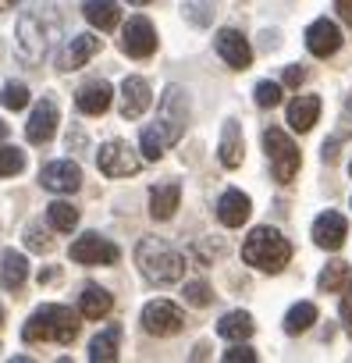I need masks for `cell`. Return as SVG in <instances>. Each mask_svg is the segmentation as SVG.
<instances>
[{
  "label": "cell",
  "instance_id": "1",
  "mask_svg": "<svg viewBox=\"0 0 352 363\" xmlns=\"http://www.w3.org/2000/svg\"><path fill=\"white\" fill-rule=\"evenodd\" d=\"M135 264H139V274L149 285H174L186 274V257L178 250H171L160 235H142L139 239Z\"/></svg>",
  "mask_w": 352,
  "mask_h": 363
},
{
  "label": "cell",
  "instance_id": "2",
  "mask_svg": "<svg viewBox=\"0 0 352 363\" xmlns=\"http://www.w3.org/2000/svg\"><path fill=\"white\" fill-rule=\"evenodd\" d=\"M79 320H82V313H75L72 306H40L29 320H25V328H22V338L25 342H61V345H68V342H75L79 338Z\"/></svg>",
  "mask_w": 352,
  "mask_h": 363
},
{
  "label": "cell",
  "instance_id": "3",
  "mask_svg": "<svg viewBox=\"0 0 352 363\" xmlns=\"http://www.w3.org/2000/svg\"><path fill=\"white\" fill-rule=\"evenodd\" d=\"M242 260L256 271H267V274H278L288 260H292V242L278 232V228H253L249 239L242 242Z\"/></svg>",
  "mask_w": 352,
  "mask_h": 363
},
{
  "label": "cell",
  "instance_id": "4",
  "mask_svg": "<svg viewBox=\"0 0 352 363\" xmlns=\"http://www.w3.org/2000/svg\"><path fill=\"white\" fill-rule=\"evenodd\" d=\"M186 125H189V93H186L182 86H167L153 128H157V132L164 135V143L171 146V143H178V139H182Z\"/></svg>",
  "mask_w": 352,
  "mask_h": 363
},
{
  "label": "cell",
  "instance_id": "5",
  "mask_svg": "<svg viewBox=\"0 0 352 363\" xmlns=\"http://www.w3.org/2000/svg\"><path fill=\"white\" fill-rule=\"evenodd\" d=\"M263 150H267V160H271V171L278 182H292L299 174V146L281 132V128H267L263 132Z\"/></svg>",
  "mask_w": 352,
  "mask_h": 363
},
{
  "label": "cell",
  "instance_id": "6",
  "mask_svg": "<svg viewBox=\"0 0 352 363\" xmlns=\"http://www.w3.org/2000/svg\"><path fill=\"white\" fill-rule=\"evenodd\" d=\"M50 36H54V29H47V26L40 22V11L22 15V18H18V57H22L25 65H40V61L47 57L50 43H54Z\"/></svg>",
  "mask_w": 352,
  "mask_h": 363
},
{
  "label": "cell",
  "instance_id": "7",
  "mask_svg": "<svg viewBox=\"0 0 352 363\" xmlns=\"http://www.w3.org/2000/svg\"><path fill=\"white\" fill-rule=\"evenodd\" d=\"M186 328V313L182 306H174L171 299H153L142 306V331L157 335V338H171Z\"/></svg>",
  "mask_w": 352,
  "mask_h": 363
},
{
  "label": "cell",
  "instance_id": "8",
  "mask_svg": "<svg viewBox=\"0 0 352 363\" xmlns=\"http://www.w3.org/2000/svg\"><path fill=\"white\" fill-rule=\"evenodd\" d=\"M96 164H100V171H103L107 178H128V174H135V171H139L142 157H139L125 139H110V143H103V146H100Z\"/></svg>",
  "mask_w": 352,
  "mask_h": 363
},
{
  "label": "cell",
  "instance_id": "9",
  "mask_svg": "<svg viewBox=\"0 0 352 363\" xmlns=\"http://www.w3.org/2000/svg\"><path fill=\"white\" fill-rule=\"evenodd\" d=\"M121 50H125L128 57H135V61L149 57V54L157 50V29H153V22L142 18V15L128 18L125 29H121Z\"/></svg>",
  "mask_w": 352,
  "mask_h": 363
},
{
  "label": "cell",
  "instance_id": "10",
  "mask_svg": "<svg viewBox=\"0 0 352 363\" xmlns=\"http://www.w3.org/2000/svg\"><path fill=\"white\" fill-rule=\"evenodd\" d=\"M118 257H121V250L110 239L96 235V232H86L82 239L72 242V260L86 264V267H93V264H118Z\"/></svg>",
  "mask_w": 352,
  "mask_h": 363
},
{
  "label": "cell",
  "instance_id": "11",
  "mask_svg": "<svg viewBox=\"0 0 352 363\" xmlns=\"http://www.w3.org/2000/svg\"><path fill=\"white\" fill-rule=\"evenodd\" d=\"M40 186L50 193H79L82 186V167L75 160H50L40 171Z\"/></svg>",
  "mask_w": 352,
  "mask_h": 363
},
{
  "label": "cell",
  "instance_id": "12",
  "mask_svg": "<svg viewBox=\"0 0 352 363\" xmlns=\"http://www.w3.org/2000/svg\"><path fill=\"white\" fill-rule=\"evenodd\" d=\"M214 47H217V57L228 68H235V72H242V68L253 65V47H249V40L239 29H221L217 40H214Z\"/></svg>",
  "mask_w": 352,
  "mask_h": 363
},
{
  "label": "cell",
  "instance_id": "13",
  "mask_svg": "<svg viewBox=\"0 0 352 363\" xmlns=\"http://www.w3.org/2000/svg\"><path fill=\"white\" fill-rule=\"evenodd\" d=\"M57 121H61V111H57V104H54L50 96H43V100L33 107V114H29L25 139H29V143H36V146L50 143V139H54V132H57Z\"/></svg>",
  "mask_w": 352,
  "mask_h": 363
},
{
  "label": "cell",
  "instance_id": "14",
  "mask_svg": "<svg viewBox=\"0 0 352 363\" xmlns=\"http://www.w3.org/2000/svg\"><path fill=\"white\" fill-rule=\"evenodd\" d=\"M96 54H100V36H93V33L72 36L68 47L57 54V68H61V72H75V68H82L86 61H93Z\"/></svg>",
  "mask_w": 352,
  "mask_h": 363
},
{
  "label": "cell",
  "instance_id": "15",
  "mask_svg": "<svg viewBox=\"0 0 352 363\" xmlns=\"http://www.w3.org/2000/svg\"><path fill=\"white\" fill-rule=\"evenodd\" d=\"M345 235H348V225H345V218H341L338 211H324V214L313 221V242H317L320 250H341Z\"/></svg>",
  "mask_w": 352,
  "mask_h": 363
},
{
  "label": "cell",
  "instance_id": "16",
  "mask_svg": "<svg viewBox=\"0 0 352 363\" xmlns=\"http://www.w3.org/2000/svg\"><path fill=\"white\" fill-rule=\"evenodd\" d=\"M306 47H310L313 57H331V54L341 47V33H338V26L327 22V18H317V22L306 29Z\"/></svg>",
  "mask_w": 352,
  "mask_h": 363
},
{
  "label": "cell",
  "instance_id": "17",
  "mask_svg": "<svg viewBox=\"0 0 352 363\" xmlns=\"http://www.w3.org/2000/svg\"><path fill=\"white\" fill-rule=\"evenodd\" d=\"M149 104H153L149 82L139 79V75H128V79L121 82V114H125V118H142V111H146Z\"/></svg>",
  "mask_w": 352,
  "mask_h": 363
},
{
  "label": "cell",
  "instance_id": "18",
  "mask_svg": "<svg viewBox=\"0 0 352 363\" xmlns=\"http://www.w3.org/2000/svg\"><path fill=\"white\" fill-rule=\"evenodd\" d=\"M249 211H253V203H249V196L242 189H228L217 200V218H221L225 228H242L249 221Z\"/></svg>",
  "mask_w": 352,
  "mask_h": 363
},
{
  "label": "cell",
  "instance_id": "19",
  "mask_svg": "<svg viewBox=\"0 0 352 363\" xmlns=\"http://www.w3.org/2000/svg\"><path fill=\"white\" fill-rule=\"evenodd\" d=\"M110 104H114V89H110L103 79L86 82V86L79 89V96H75V107H79L82 114H103V111H110Z\"/></svg>",
  "mask_w": 352,
  "mask_h": 363
},
{
  "label": "cell",
  "instance_id": "20",
  "mask_svg": "<svg viewBox=\"0 0 352 363\" xmlns=\"http://www.w3.org/2000/svg\"><path fill=\"white\" fill-rule=\"evenodd\" d=\"M178 203H182L178 182H167V186H153V189H149V214H153V221H167V218H174Z\"/></svg>",
  "mask_w": 352,
  "mask_h": 363
},
{
  "label": "cell",
  "instance_id": "21",
  "mask_svg": "<svg viewBox=\"0 0 352 363\" xmlns=\"http://www.w3.org/2000/svg\"><path fill=\"white\" fill-rule=\"evenodd\" d=\"M29 278V260L15 250H4L0 253V289H8V292H18Z\"/></svg>",
  "mask_w": 352,
  "mask_h": 363
},
{
  "label": "cell",
  "instance_id": "22",
  "mask_svg": "<svg viewBox=\"0 0 352 363\" xmlns=\"http://www.w3.org/2000/svg\"><path fill=\"white\" fill-rule=\"evenodd\" d=\"M110 306H114V296H110L107 289H100V285H86V289L79 292V313H82L86 320L107 317Z\"/></svg>",
  "mask_w": 352,
  "mask_h": 363
},
{
  "label": "cell",
  "instance_id": "23",
  "mask_svg": "<svg viewBox=\"0 0 352 363\" xmlns=\"http://www.w3.org/2000/svg\"><path fill=\"white\" fill-rule=\"evenodd\" d=\"M320 118V96H295L288 104V125L295 132H310Z\"/></svg>",
  "mask_w": 352,
  "mask_h": 363
},
{
  "label": "cell",
  "instance_id": "24",
  "mask_svg": "<svg viewBox=\"0 0 352 363\" xmlns=\"http://www.w3.org/2000/svg\"><path fill=\"white\" fill-rule=\"evenodd\" d=\"M82 15H86V22H93V26L103 29V33H110V29L121 22V8L114 4V0H86Z\"/></svg>",
  "mask_w": 352,
  "mask_h": 363
},
{
  "label": "cell",
  "instance_id": "25",
  "mask_svg": "<svg viewBox=\"0 0 352 363\" xmlns=\"http://www.w3.org/2000/svg\"><path fill=\"white\" fill-rule=\"evenodd\" d=\"M242 153H246L242 128H239V121H228V125H225V132H221V164L235 171V167L242 164Z\"/></svg>",
  "mask_w": 352,
  "mask_h": 363
},
{
  "label": "cell",
  "instance_id": "26",
  "mask_svg": "<svg viewBox=\"0 0 352 363\" xmlns=\"http://www.w3.org/2000/svg\"><path fill=\"white\" fill-rule=\"evenodd\" d=\"M253 317L246 313V310H232V313H225L221 320H217V335L221 338H228V342H246L249 335H253Z\"/></svg>",
  "mask_w": 352,
  "mask_h": 363
},
{
  "label": "cell",
  "instance_id": "27",
  "mask_svg": "<svg viewBox=\"0 0 352 363\" xmlns=\"http://www.w3.org/2000/svg\"><path fill=\"white\" fill-rule=\"evenodd\" d=\"M118 342H121V328H118V324H110L107 331H100V335L89 342V359H93V363L118 359Z\"/></svg>",
  "mask_w": 352,
  "mask_h": 363
},
{
  "label": "cell",
  "instance_id": "28",
  "mask_svg": "<svg viewBox=\"0 0 352 363\" xmlns=\"http://www.w3.org/2000/svg\"><path fill=\"white\" fill-rule=\"evenodd\" d=\"M348 281H352V267H348L345 260H331V264L320 271L317 289H320V292H341Z\"/></svg>",
  "mask_w": 352,
  "mask_h": 363
},
{
  "label": "cell",
  "instance_id": "29",
  "mask_svg": "<svg viewBox=\"0 0 352 363\" xmlns=\"http://www.w3.org/2000/svg\"><path fill=\"white\" fill-rule=\"evenodd\" d=\"M317 324V306L313 303H295L288 313H285V331L288 335H302Z\"/></svg>",
  "mask_w": 352,
  "mask_h": 363
},
{
  "label": "cell",
  "instance_id": "30",
  "mask_svg": "<svg viewBox=\"0 0 352 363\" xmlns=\"http://www.w3.org/2000/svg\"><path fill=\"white\" fill-rule=\"evenodd\" d=\"M47 221H50V228H57V232H75V228H79V211H75L72 203H64V200H54V203L47 207Z\"/></svg>",
  "mask_w": 352,
  "mask_h": 363
},
{
  "label": "cell",
  "instance_id": "31",
  "mask_svg": "<svg viewBox=\"0 0 352 363\" xmlns=\"http://www.w3.org/2000/svg\"><path fill=\"white\" fill-rule=\"evenodd\" d=\"M139 150H142V157L153 164V160H160V157H164L167 143H164V135H160L153 125H146V128H142V139H139Z\"/></svg>",
  "mask_w": 352,
  "mask_h": 363
},
{
  "label": "cell",
  "instance_id": "32",
  "mask_svg": "<svg viewBox=\"0 0 352 363\" xmlns=\"http://www.w3.org/2000/svg\"><path fill=\"white\" fill-rule=\"evenodd\" d=\"M25 171V153L18 146H0V178H11Z\"/></svg>",
  "mask_w": 352,
  "mask_h": 363
},
{
  "label": "cell",
  "instance_id": "33",
  "mask_svg": "<svg viewBox=\"0 0 352 363\" xmlns=\"http://www.w3.org/2000/svg\"><path fill=\"white\" fill-rule=\"evenodd\" d=\"M0 104H4L8 111H25L29 107V89L22 82H8L4 89H0Z\"/></svg>",
  "mask_w": 352,
  "mask_h": 363
},
{
  "label": "cell",
  "instance_id": "34",
  "mask_svg": "<svg viewBox=\"0 0 352 363\" xmlns=\"http://www.w3.org/2000/svg\"><path fill=\"white\" fill-rule=\"evenodd\" d=\"M25 246H29L33 253H50V250H54V239H50V232H47L43 225H29V228H25Z\"/></svg>",
  "mask_w": 352,
  "mask_h": 363
},
{
  "label": "cell",
  "instance_id": "35",
  "mask_svg": "<svg viewBox=\"0 0 352 363\" xmlns=\"http://www.w3.org/2000/svg\"><path fill=\"white\" fill-rule=\"evenodd\" d=\"M186 303L203 310V306L214 303V289H210L207 281H189V285H186Z\"/></svg>",
  "mask_w": 352,
  "mask_h": 363
},
{
  "label": "cell",
  "instance_id": "36",
  "mask_svg": "<svg viewBox=\"0 0 352 363\" xmlns=\"http://www.w3.org/2000/svg\"><path fill=\"white\" fill-rule=\"evenodd\" d=\"M253 96H256L260 107H278V104H281V86H278V82H260V86L253 89Z\"/></svg>",
  "mask_w": 352,
  "mask_h": 363
},
{
  "label": "cell",
  "instance_id": "37",
  "mask_svg": "<svg viewBox=\"0 0 352 363\" xmlns=\"http://www.w3.org/2000/svg\"><path fill=\"white\" fill-rule=\"evenodd\" d=\"M225 363H256V352L249 345H235L225 352Z\"/></svg>",
  "mask_w": 352,
  "mask_h": 363
},
{
  "label": "cell",
  "instance_id": "38",
  "mask_svg": "<svg viewBox=\"0 0 352 363\" xmlns=\"http://www.w3.org/2000/svg\"><path fill=\"white\" fill-rule=\"evenodd\" d=\"M186 18L207 26V22H210V4H186Z\"/></svg>",
  "mask_w": 352,
  "mask_h": 363
},
{
  "label": "cell",
  "instance_id": "39",
  "mask_svg": "<svg viewBox=\"0 0 352 363\" xmlns=\"http://www.w3.org/2000/svg\"><path fill=\"white\" fill-rule=\"evenodd\" d=\"M341 320H345V328L352 331V281L345 285V296H341Z\"/></svg>",
  "mask_w": 352,
  "mask_h": 363
},
{
  "label": "cell",
  "instance_id": "40",
  "mask_svg": "<svg viewBox=\"0 0 352 363\" xmlns=\"http://www.w3.org/2000/svg\"><path fill=\"white\" fill-rule=\"evenodd\" d=\"M302 79H306V68L302 65H288L285 68V86H302Z\"/></svg>",
  "mask_w": 352,
  "mask_h": 363
},
{
  "label": "cell",
  "instance_id": "41",
  "mask_svg": "<svg viewBox=\"0 0 352 363\" xmlns=\"http://www.w3.org/2000/svg\"><path fill=\"white\" fill-rule=\"evenodd\" d=\"M334 4H338L341 22H345V26H352V0H334Z\"/></svg>",
  "mask_w": 352,
  "mask_h": 363
},
{
  "label": "cell",
  "instance_id": "42",
  "mask_svg": "<svg viewBox=\"0 0 352 363\" xmlns=\"http://www.w3.org/2000/svg\"><path fill=\"white\" fill-rule=\"evenodd\" d=\"M8 132H11V128H8V121H0V143L8 139Z\"/></svg>",
  "mask_w": 352,
  "mask_h": 363
},
{
  "label": "cell",
  "instance_id": "43",
  "mask_svg": "<svg viewBox=\"0 0 352 363\" xmlns=\"http://www.w3.org/2000/svg\"><path fill=\"white\" fill-rule=\"evenodd\" d=\"M18 0H0V11H8V8H15Z\"/></svg>",
  "mask_w": 352,
  "mask_h": 363
},
{
  "label": "cell",
  "instance_id": "44",
  "mask_svg": "<svg viewBox=\"0 0 352 363\" xmlns=\"http://www.w3.org/2000/svg\"><path fill=\"white\" fill-rule=\"evenodd\" d=\"M128 4H135V8H142V4H149V0H128Z\"/></svg>",
  "mask_w": 352,
  "mask_h": 363
},
{
  "label": "cell",
  "instance_id": "45",
  "mask_svg": "<svg viewBox=\"0 0 352 363\" xmlns=\"http://www.w3.org/2000/svg\"><path fill=\"white\" fill-rule=\"evenodd\" d=\"M345 111H348V114H352V93H348V100H345Z\"/></svg>",
  "mask_w": 352,
  "mask_h": 363
},
{
  "label": "cell",
  "instance_id": "46",
  "mask_svg": "<svg viewBox=\"0 0 352 363\" xmlns=\"http://www.w3.org/2000/svg\"><path fill=\"white\" fill-rule=\"evenodd\" d=\"M0 328H4V310H0Z\"/></svg>",
  "mask_w": 352,
  "mask_h": 363
},
{
  "label": "cell",
  "instance_id": "47",
  "mask_svg": "<svg viewBox=\"0 0 352 363\" xmlns=\"http://www.w3.org/2000/svg\"><path fill=\"white\" fill-rule=\"evenodd\" d=\"M348 171H352V164H348Z\"/></svg>",
  "mask_w": 352,
  "mask_h": 363
}]
</instances>
